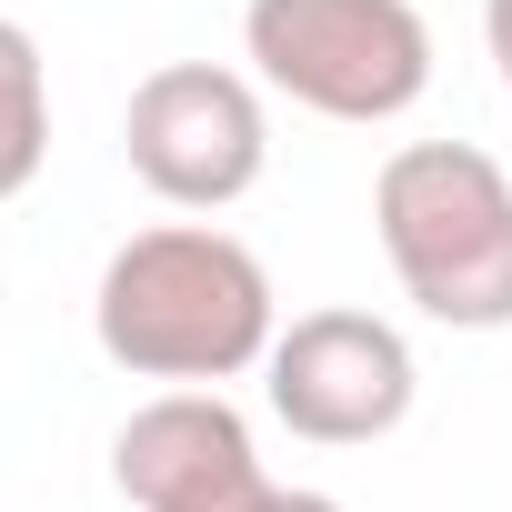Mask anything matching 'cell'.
Returning <instances> with one entry per match:
<instances>
[{"label": "cell", "instance_id": "obj_1", "mask_svg": "<svg viewBox=\"0 0 512 512\" xmlns=\"http://www.w3.org/2000/svg\"><path fill=\"white\" fill-rule=\"evenodd\" d=\"M91 332L131 382H241L282 332V292L221 221H151L101 262Z\"/></svg>", "mask_w": 512, "mask_h": 512}, {"label": "cell", "instance_id": "obj_2", "mask_svg": "<svg viewBox=\"0 0 512 512\" xmlns=\"http://www.w3.org/2000/svg\"><path fill=\"white\" fill-rule=\"evenodd\" d=\"M402 302L442 332H512V171L472 141H402L372 181Z\"/></svg>", "mask_w": 512, "mask_h": 512}, {"label": "cell", "instance_id": "obj_3", "mask_svg": "<svg viewBox=\"0 0 512 512\" xmlns=\"http://www.w3.org/2000/svg\"><path fill=\"white\" fill-rule=\"evenodd\" d=\"M241 61L312 121H402L432 91V21L412 0H241Z\"/></svg>", "mask_w": 512, "mask_h": 512}, {"label": "cell", "instance_id": "obj_4", "mask_svg": "<svg viewBox=\"0 0 512 512\" xmlns=\"http://www.w3.org/2000/svg\"><path fill=\"white\" fill-rule=\"evenodd\" d=\"M121 151H131V181L151 201H171V211H231L272 171L262 81L221 71V61H161V71L131 81Z\"/></svg>", "mask_w": 512, "mask_h": 512}, {"label": "cell", "instance_id": "obj_5", "mask_svg": "<svg viewBox=\"0 0 512 512\" xmlns=\"http://www.w3.org/2000/svg\"><path fill=\"white\" fill-rule=\"evenodd\" d=\"M422 362L382 312H302L272 332L262 352V402L292 442L352 452V442H392L412 422Z\"/></svg>", "mask_w": 512, "mask_h": 512}, {"label": "cell", "instance_id": "obj_6", "mask_svg": "<svg viewBox=\"0 0 512 512\" xmlns=\"http://www.w3.org/2000/svg\"><path fill=\"white\" fill-rule=\"evenodd\" d=\"M111 482L131 512H262L282 482L262 472L251 422L221 402V382H171L111 432Z\"/></svg>", "mask_w": 512, "mask_h": 512}, {"label": "cell", "instance_id": "obj_7", "mask_svg": "<svg viewBox=\"0 0 512 512\" xmlns=\"http://www.w3.org/2000/svg\"><path fill=\"white\" fill-rule=\"evenodd\" d=\"M51 161V71H41V41L0 11V201H21Z\"/></svg>", "mask_w": 512, "mask_h": 512}, {"label": "cell", "instance_id": "obj_8", "mask_svg": "<svg viewBox=\"0 0 512 512\" xmlns=\"http://www.w3.org/2000/svg\"><path fill=\"white\" fill-rule=\"evenodd\" d=\"M482 41H492V71H502V101H512V0H482Z\"/></svg>", "mask_w": 512, "mask_h": 512}, {"label": "cell", "instance_id": "obj_9", "mask_svg": "<svg viewBox=\"0 0 512 512\" xmlns=\"http://www.w3.org/2000/svg\"><path fill=\"white\" fill-rule=\"evenodd\" d=\"M262 512H352V502H332V492H272Z\"/></svg>", "mask_w": 512, "mask_h": 512}]
</instances>
